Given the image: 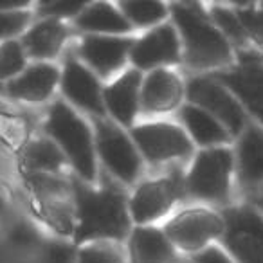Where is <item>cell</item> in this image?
<instances>
[{"label":"cell","instance_id":"cell-1","mask_svg":"<svg viewBox=\"0 0 263 263\" xmlns=\"http://www.w3.org/2000/svg\"><path fill=\"white\" fill-rule=\"evenodd\" d=\"M74 187V233L76 245L92 241L121 243L130 234L132 218L128 193L108 173L99 172L96 184H85L72 175Z\"/></svg>","mask_w":263,"mask_h":263},{"label":"cell","instance_id":"cell-2","mask_svg":"<svg viewBox=\"0 0 263 263\" xmlns=\"http://www.w3.org/2000/svg\"><path fill=\"white\" fill-rule=\"evenodd\" d=\"M170 18L182 47V65L195 74H215L234 63V49L209 18L205 6L173 2Z\"/></svg>","mask_w":263,"mask_h":263},{"label":"cell","instance_id":"cell-3","mask_svg":"<svg viewBox=\"0 0 263 263\" xmlns=\"http://www.w3.org/2000/svg\"><path fill=\"white\" fill-rule=\"evenodd\" d=\"M42 134L62 150L78 180L85 184L98 182L99 162L96 155L94 130L80 112L63 99H52L45 110Z\"/></svg>","mask_w":263,"mask_h":263},{"label":"cell","instance_id":"cell-4","mask_svg":"<svg viewBox=\"0 0 263 263\" xmlns=\"http://www.w3.org/2000/svg\"><path fill=\"white\" fill-rule=\"evenodd\" d=\"M234 154L231 146L205 148L195 152L184 173L186 198L198 204L226 205L233 195Z\"/></svg>","mask_w":263,"mask_h":263},{"label":"cell","instance_id":"cell-5","mask_svg":"<svg viewBox=\"0 0 263 263\" xmlns=\"http://www.w3.org/2000/svg\"><path fill=\"white\" fill-rule=\"evenodd\" d=\"M26 187L34 213L52 236L70 240L74 233L72 175H26Z\"/></svg>","mask_w":263,"mask_h":263},{"label":"cell","instance_id":"cell-6","mask_svg":"<svg viewBox=\"0 0 263 263\" xmlns=\"http://www.w3.org/2000/svg\"><path fill=\"white\" fill-rule=\"evenodd\" d=\"M94 143L98 162L121 186H132L139 180L144 161L136 143L124 128L108 117L94 119Z\"/></svg>","mask_w":263,"mask_h":263},{"label":"cell","instance_id":"cell-7","mask_svg":"<svg viewBox=\"0 0 263 263\" xmlns=\"http://www.w3.org/2000/svg\"><path fill=\"white\" fill-rule=\"evenodd\" d=\"M130 137L136 143L143 161L154 166H166L191 161L195 146L179 123L173 121H144L130 128Z\"/></svg>","mask_w":263,"mask_h":263},{"label":"cell","instance_id":"cell-8","mask_svg":"<svg viewBox=\"0 0 263 263\" xmlns=\"http://www.w3.org/2000/svg\"><path fill=\"white\" fill-rule=\"evenodd\" d=\"M162 231L177 252L195 256L222 240L223 216L213 208L195 205L168 216Z\"/></svg>","mask_w":263,"mask_h":263},{"label":"cell","instance_id":"cell-9","mask_svg":"<svg viewBox=\"0 0 263 263\" xmlns=\"http://www.w3.org/2000/svg\"><path fill=\"white\" fill-rule=\"evenodd\" d=\"M184 198V173L179 166H172L166 175L137 184L134 193L128 197L132 223L155 226V222L168 216L177 202Z\"/></svg>","mask_w":263,"mask_h":263},{"label":"cell","instance_id":"cell-10","mask_svg":"<svg viewBox=\"0 0 263 263\" xmlns=\"http://www.w3.org/2000/svg\"><path fill=\"white\" fill-rule=\"evenodd\" d=\"M222 247L236 263H263V215L251 204L227 205L222 211Z\"/></svg>","mask_w":263,"mask_h":263},{"label":"cell","instance_id":"cell-11","mask_svg":"<svg viewBox=\"0 0 263 263\" xmlns=\"http://www.w3.org/2000/svg\"><path fill=\"white\" fill-rule=\"evenodd\" d=\"M186 103H191L215 117L229 132L233 141L251 123L247 112L233 92L209 74H193L186 81Z\"/></svg>","mask_w":263,"mask_h":263},{"label":"cell","instance_id":"cell-12","mask_svg":"<svg viewBox=\"0 0 263 263\" xmlns=\"http://www.w3.org/2000/svg\"><path fill=\"white\" fill-rule=\"evenodd\" d=\"M234 63L226 70L209 74L233 92L247 116L263 126V52L251 47L234 52Z\"/></svg>","mask_w":263,"mask_h":263},{"label":"cell","instance_id":"cell-13","mask_svg":"<svg viewBox=\"0 0 263 263\" xmlns=\"http://www.w3.org/2000/svg\"><path fill=\"white\" fill-rule=\"evenodd\" d=\"M60 69L62 74L58 92L62 94L63 101L81 116L87 114L92 119L106 117L101 80L74 54H67Z\"/></svg>","mask_w":263,"mask_h":263},{"label":"cell","instance_id":"cell-14","mask_svg":"<svg viewBox=\"0 0 263 263\" xmlns=\"http://www.w3.org/2000/svg\"><path fill=\"white\" fill-rule=\"evenodd\" d=\"M128 62L132 63V69L139 72L172 69L175 65H180L182 47L173 24L164 22L137 36L132 45Z\"/></svg>","mask_w":263,"mask_h":263},{"label":"cell","instance_id":"cell-15","mask_svg":"<svg viewBox=\"0 0 263 263\" xmlns=\"http://www.w3.org/2000/svg\"><path fill=\"white\" fill-rule=\"evenodd\" d=\"M134 36H96L83 34L72 54L99 80H114L124 70L130 58Z\"/></svg>","mask_w":263,"mask_h":263},{"label":"cell","instance_id":"cell-16","mask_svg":"<svg viewBox=\"0 0 263 263\" xmlns=\"http://www.w3.org/2000/svg\"><path fill=\"white\" fill-rule=\"evenodd\" d=\"M234 141V179L252 200L263 190V126L251 121Z\"/></svg>","mask_w":263,"mask_h":263},{"label":"cell","instance_id":"cell-17","mask_svg":"<svg viewBox=\"0 0 263 263\" xmlns=\"http://www.w3.org/2000/svg\"><path fill=\"white\" fill-rule=\"evenodd\" d=\"M58 63L52 62H29V65L9 83L4 85L2 94L8 99L26 105H45L51 103L60 87Z\"/></svg>","mask_w":263,"mask_h":263},{"label":"cell","instance_id":"cell-18","mask_svg":"<svg viewBox=\"0 0 263 263\" xmlns=\"http://www.w3.org/2000/svg\"><path fill=\"white\" fill-rule=\"evenodd\" d=\"M186 103V81L173 69H157L143 74L141 114L162 116L177 112Z\"/></svg>","mask_w":263,"mask_h":263},{"label":"cell","instance_id":"cell-19","mask_svg":"<svg viewBox=\"0 0 263 263\" xmlns=\"http://www.w3.org/2000/svg\"><path fill=\"white\" fill-rule=\"evenodd\" d=\"M141 83L143 72L136 69H124L119 76L110 80L103 87V103L108 119L121 128H134L141 116Z\"/></svg>","mask_w":263,"mask_h":263},{"label":"cell","instance_id":"cell-20","mask_svg":"<svg viewBox=\"0 0 263 263\" xmlns=\"http://www.w3.org/2000/svg\"><path fill=\"white\" fill-rule=\"evenodd\" d=\"M72 29L69 22L47 16H36L27 31L18 38L29 62H52L65 52Z\"/></svg>","mask_w":263,"mask_h":263},{"label":"cell","instance_id":"cell-21","mask_svg":"<svg viewBox=\"0 0 263 263\" xmlns=\"http://www.w3.org/2000/svg\"><path fill=\"white\" fill-rule=\"evenodd\" d=\"M124 251L128 263H177V249L157 226L132 227Z\"/></svg>","mask_w":263,"mask_h":263},{"label":"cell","instance_id":"cell-22","mask_svg":"<svg viewBox=\"0 0 263 263\" xmlns=\"http://www.w3.org/2000/svg\"><path fill=\"white\" fill-rule=\"evenodd\" d=\"M177 119L186 136L193 143V146H198L200 150L205 148H218V146H229L233 143V137L229 132L218 123L213 116H209L205 110L184 103L177 110Z\"/></svg>","mask_w":263,"mask_h":263},{"label":"cell","instance_id":"cell-23","mask_svg":"<svg viewBox=\"0 0 263 263\" xmlns=\"http://www.w3.org/2000/svg\"><path fill=\"white\" fill-rule=\"evenodd\" d=\"M72 27H76L83 34H96V36H128L134 31L117 4L112 2L85 4L72 20Z\"/></svg>","mask_w":263,"mask_h":263},{"label":"cell","instance_id":"cell-24","mask_svg":"<svg viewBox=\"0 0 263 263\" xmlns=\"http://www.w3.org/2000/svg\"><path fill=\"white\" fill-rule=\"evenodd\" d=\"M20 162L26 175H67L69 162L45 134L33 136L24 144Z\"/></svg>","mask_w":263,"mask_h":263},{"label":"cell","instance_id":"cell-25","mask_svg":"<svg viewBox=\"0 0 263 263\" xmlns=\"http://www.w3.org/2000/svg\"><path fill=\"white\" fill-rule=\"evenodd\" d=\"M117 8L121 9L132 29L150 31L168 22L170 18V6L157 0H126L119 2Z\"/></svg>","mask_w":263,"mask_h":263},{"label":"cell","instance_id":"cell-26","mask_svg":"<svg viewBox=\"0 0 263 263\" xmlns=\"http://www.w3.org/2000/svg\"><path fill=\"white\" fill-rule=\"evenodd\" d=\"M205 9H208L209 18L213 20L216 29L223 34V38L231 44V47L233 49L236 47V52L252 47L251 38L245 33L243 26H241L236 11H234V6L213 4V6H208Z\"/></svg>","mask_w":263,"mask_h":263},{"label":"cell","instance_id":"cell-27","mask_svg":"<svg viewBox=\"0 0 263 263\" xmlns=\"http://www.w3.org/2000/svg\"><path fill=\"white\" fill-rule=\"evenodd\" d=\"M34 18V4H0V42L18 40Z\"/></svg>","mask_w":263,"mask_h":263},{"label":"cell","instance_id":"cell-28","mask_svg":"<svg viewBox=\"0 0 263 263\" xmlns=\"http://www.w3.org/2000/svg\"><path fill=\"white\" fill-rule=\"evenodd\" d=\"M27 65H29V58L20 40L0 42V85L2 87L15 80Z\"/></svg>","mask_w":263,"mask_h":263},{"label":"cell","instance_id":"cell-29","mask_svg":"<svg viewBox=\"0 0 263 263\" xmlns=\"http://www.w3.org/2000/svg\"><path fill=\"white\" fill-rule=\"evenodd\" d=\"M78 263H128L126 251L116 241L78 245Z\"/></svg>","mask_w":263,"mask_h":263},{"label":"cell","instance_id":"cell-30","mask_svg":"<svg viewBox=\"0 0 263 263\" xmlns=\"http://www.w3.org/2000/svg\"><path fill=\"white\" fill-rule=\"evenodd\" d=\"M34 263H78V245L69 238H45L36 249Z\"/></svg>","mask_w":263,"mask_h":263},{"label":"cell","instance_id":"cell-31","mask_svg":"<svg viewBox=\"0 0 263 263\" xmlns=\"http://www.w3.org/2000/svg\"><path fill=\"white\" fill-rule=\"evenodd\" d=\"M234 11H236L251 42L263 45V8H259V6H236Z\"/></svg>","mask_w":263,"mask_h":263},{"label":"cell","instance_id":"cell-32","mask_svg":"<svg viewBox=\"0 0 263 263\" xmlns=\"http://www.w3.org/2000/svg\"><path fill=\"white\" fill-rule=\"evenodd\" d=\"M191 263H236V261L227 254L222 245L215 243L211 247L200 251L198 254L191 256Z\"/></svg>","mask_w":263,"mask_h":263},{"label":"cell","instance_id":"cell-33","mask_svg":"<svg viewBox=\"0 0 263 263\" xmlns=\"http://www.w3.org/2000/svg\"><path fill=\"white\" fill-rule=\"evenodd\" d=\"M251 204L254 205V208L258 209V211H259V213H261V215H263V190L259 191V193L256 195L254 198H252V200H251Z\"/></svg>","mask_w":263,"mask_h":263},{"label":"cell","instance_id":"cell-34","mask_svg":"<svg viewBox=\"0 0 263 263\" xmlns=\"http://www.w3.org/2000/svg\"><path fill=\"white\" fill-rule=\"evenodd\" d=\"M187 263H191V261H187Z\"/></svg>","mask_w":263,"mask_h":263}]
</instances>
